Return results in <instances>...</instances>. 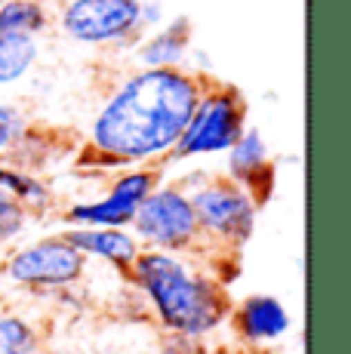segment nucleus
Wrapping results in <instances>:
<instances>
[{
    "instance_id": "f257e3e1",
    "label": "nucleus",
    "mask_w": 351,
    "mask_h": 354,
    "mask_svg": "<svg viewBox=\"0 0 351 354\" xmlns=\"http://www.w3.org/2000/svg\"><path fill=\"white\" fill-rule=\"evenodd\" d=\"M207 80L188 68H136L124 74L93 111L84 160L114 173L164 163Z\"/></svg>"
},
{
    "instance_id": "f03ea898",
    "label": "nucleus",
    "mask_w": 351,
    "mask_h": 354,
    "mask_svg": "<svg viewBox=\"0 0 351 354\" xmlns=\"http://www.w3.org/2000/svg\"><path fill=\"white\" fill-rule=\"evenodd\" d=\"M194 256L142 250L124 277L164 333L207 339L228 324L231 299Z\"/></svg>"
},
{
    "instance_id": "7ed1b4c3",
    "label": "nucleus",
    "mask_w": 351,
    "mask_h": 354,
    "mask_svg": "<svg viewBox=\"0 0 351 354\" xmlns=\"http://www.w3.org/2000/svg\"><path fill=\"white\" fill-rule=\"evenodd\" d=\"M182 185L191 194L204 250L240 253L253 241L262 207L244 185L222 173H198L191 179H182Z\"/></svg>"
},
{
    "instance_id": "20e7f679",
    "label": "nucleus",
    "mask_w": 351,
    "mask_h": 354,
    "mask_svg": "<svg viewBox=\"0 0 351 354\" xmlns=\"http://www.w3.org/2000/svg\"><path fill=\"white\" fill-rule=\"evenodd\" d=\"M90 262L59 234L25 237L0 259V281L28 296H56L62 290L80 287Z\"/></svg>"
},
{
    "instance_id": "39448f33",
    "label": "nucleus",
    "mask_w": 351,
    "mask_h": 354,
    "mask_svg": "<svg viewBox=\"0 0 351 354\" xmlns=\"http://www.w3.org/2000/svg\"><path fill=\"white\" fill-rule=\"evenodd\" d=\"M247 127H249V108L244 93L231 84L207 80L204 93H200L198 105H194L191 118H188V124L167 160L188 163V160L222 158L240 139V133Z\"/></svg>"
},
{
    "instance_id": "423d86ee",
    "label": "nucleus",
    "mask_w": 351,
    "mask_h": 354,
    "mask_svg": "<svg viewBox=\"0 0 351 354\" xmlns=\"http://www.w3.org/2000/svg\"><path fill=\"white\" fill-rule=\"evenodd\" d=\"M130 231L142 250H164V253H200L204 250L191 194L182 182H160L139 203Z\"/></svg>"
},
{
    "instance_id": "0eeeda50",
    "label": "nucleus",
    "mask_w": 351,
    "mask_h": 354,
    "mask_svg": "<svg viewBox=\"0 0 351 354\" xmlns=\"http://www.w3.org/2000/svg\"><path fill=\"white\" fill-rule=\"evenodd\" d=\"M56 25L71 44L90 50L133 46L142 34L136 0H62Z\"/></svg>"
},
{
    "instance_id": "6e6552de",
    "label": "nucleus",
    "mask_w": 351,
    "mask_h": 354,
    "mask_svg": "<svg viewBox=\"0 0 351 354\" xmlns=\"http://www.w3.org/2000/svg\"><path fill=\"white\" fill-rule=\"evenodd\" d=\"M164 182L160 167H126L108 179L105 192L62 209V228H130L139 203Z\"/></svg>"
},
{
    "instance_id": "1a4fd4ad",
    "label": "nucleus",
    "mask_w": 351,
    "mask_h": 354,
    "mask_svg": "<svg viewBox=\"0 0 351 354\" xmlns=\"http://www.w3.org/2000/svg\"><path fill=\"white\" fill-rule=\"evenodd\" d=\"M228 317L238 339L249 348H272L293 330V315L274 292H249L234 305Z\"/></svg>"
},
{
    "instance_id": "9d476101",
    "label": "nucleus",
    "mask_w": 351,
    "mask_h": 354,
    "mask_svg": "<svg viewBox=\"0 0 351 354\" xmlns=\"http://www.w3.org/2000/svg\"><path fill=\"white\" fill-rule=\"evenodd\" d=\"M222 158H225L222 176H228L231 182L244 185L262 207V203L268 201V194H272V188H274L272 148H268L262 129L259 127H247L244 133H240V139L234 142Z\"/></svg>"
},
{
    "instance_id": "9b49d317",
    "label": "nucleus",
    "mask_w": 351,
    "mask_h": 354,
    "mask_svg": "<svg viewBox=\"0 0 351 354\" xmlns=\"http://www.w3.org/2000/svg\"><path fill=\"white\" fill-rule=\"evenodd\" d=\"M191 22L188 16H176L142 31L133 44V59L139 68H185L191 62Z\"/></svg>"
},
{
    "instance_id": "f8f14e48",
    "label": "nucleus",
    "mask_w": 351,
    "mask_h": 354,
    "mask_svg": "<svg viewBox=\"0 0 351 354\" xmlns=\"http://www.w3.org/2000/svg\"><path fill=\"white\" fill-rule=\"evenodd\" d=\"M62 237L86 262H99L117 274H126L142 253L130 228H62Z\"/></svg>"
},
{
    "instance_id": "ddd939ff",
    "label": "nucleus",
    "mask_w": 351,
    "mask_h": 354,
    "mask_svg": "<svg viewBox=\"0 0 351 354\" xmlns=\"http://www.w3.org/2000/svg\"><path fill=\"white\" fill-rule=\"evenodd\" d=\"M0 188L10 197H16L25 209L31 213V219H44L56 209V188L44 179L40 173L19 167L12 160H0Z\"/></svg>"
},
{
    "instance_id": "4468645a",
    "label": "nucleus",
    "mask_w": 351,
    "mask_h": 354,
    "mask_svg": "<svg viewBox=\"0 0 351 354\" xmlns=\"http://www.w3.org/2000/svg\"><path fill=\"white\" fill-rule=\"evenodd\" d=\"M40 59V37L0 34V90L16 86L35 71Z\"/></svg>"
},
{
    "instance_id": "2eb2a0df",
    "label": "nucleus",
    "mask_w": 351,
    "mask_h": 354,
    "mask_svg": "<svg viewBox=\"0 0 351 354\" xmlns=\"http://www.w3.org/2000/svg\"><path fill=\"white\" fill-rule=\"evenodd\" d=\"M53 25L46 0H0V34H28L40 37Z\"/></svg>"
},
{
    "instance_id": "dca6fc26",
    "label": "nucleus",
    "mask_w": 351,
    "mask_h": 354,
    "mask_svg": "<svg viewBox=\"0 0 351 354\" xmlns=\"http://www.w3.org/2000/svg\"><path fill=\"white\" fill-rule=\"evenodd\" d=\"M44 330L35 317L16 308H0V354H40Z\"/></svg>"
},
{
    "instance_id": "f3484780",
    "label": "nucleus",
    "mask_w": 351,
    "mask_h": 354,
    "mask_svg": "<svg viewBox=\"0 0 351 354\" xmlns=\"http://www.w3.org/2000/svg\"><path fill=\"white\" fill-rule=\"evenodd\" d=\"M31 225H35V219L28 209L0 188V250H10L19 241H25Z\"/></svg>"
},
{
    "instance_id": "a211bd4d",
    "label": "nucleus",
    "mask_w": 351,
    "mask_h": 354,
    "mask_svg": "<svg viewBox=\"0 0 351 354\" xmlns=\"http://www.w3.org/2000/svg\"><path fill=\"white\" fill-rule=\"evenodd\" d=\"M31 129V118L16 105V102H0V160H6L22 136Z\"/></svg>"
},
{
    "instance_id": "6ab92c4d",
    "label": "nucleus",
    "mask_w": 351,
    "mask_h": 354,
    "mask_svg": "<svg viewBox=\"0 0 351 354\" xmlns=\"http://www.w3.org/2000/svg\"><path fill=\"white\" fill-rule=\"evenodd\" d=\"M158 354H207L204 339L182 336V333H164L158 342Z\"/></svg>"
},
{
    "instance_id": "aec40b11",
    "label": "nucleus",
    "mask_w": 351,
    "mask_h": 354,
    "mask_svg": "<svg viewBox=\"0 0 351 354\" xmlns=\"http://www.w3.org/2000/svg\"><path fill=\"white\" fill-rule=\"evenodd\" d=\"M167 19V12H164V3L160 0H142L139 3V22H142V31H151V28H158L160 22Z\"/></svg>"
},
{
    "instance_id": "412c9836",
    "label": "nucleus",
    "mask_w": 351,
    "mask_h": 354,
    "mask_svg": "<svg viewBox=\"0 0 351 354\" xmlns=\"http://www.w3.org/2000/svg\"><path fill=\"white\" fill-rule=\"evenodd\" d=\"M40 354H86V351L74 348V345H46V342H44V348H40Z\"/></svg>"
},
{
    "instance_id": "4be33fe9",
    "label": "nucleus",
    "mask_w": 351,
    "mask_h": 354,
    "mask_svg": "<svg viewBox=\"0 0 351 354\" xmlns=\"http://www.w3.org/2000/svg\"><path fill=\"white\" fill-rule=\"evenodd\" d=\"M136 3H142V0H136Z\"/></svg>"
}]
</instances>
